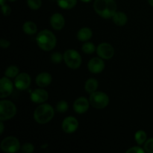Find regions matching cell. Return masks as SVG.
I'll use <instances>...</instances> for the list:
<instances>
[{
	"label": "cell",
	"mask_w": 153,
	"mask_h": 153,
	"mask_svg": "<svg viewBox=\"0 0 153 153\" xmlns=\"http://www.w3.org/2000/svg\"><path fill=\"white\" fill-rule=\"evenodd\" d=\"M57 3H58V5L61 8L69 10L76 5L77 0H57Z\"/></svg>",
	"instance_id": "44dd1931"
},
{
	"label": "cell",
	"mask_w": 153,
	"mask_h": 153,
	"mask_svg": "<svg viewBox=\"0 0 153 153\" xmlns=\"http://www.w3.org/2000/svg\"><path fill=\"white\" fill-rule=\"evenodd\" d=\"M5 1L6 0H0V4H1V5H4V4H5Z\"/></svg>",
	"instance_id": "836d02e7"
},
{
	"label": "cell",
	"mask_w": 153,
	"mask_h": 153,
	"mask_svg": "<svg viewBox=\"0 0 153 153\" xmlns=\"http://www.w3.org/2000/svg\"><path fill=\"white\" fill-rule=\"evenodd\" d=\"M22 30L25 34L32 35L37 32V25L32 21H27L22 25Z\"/></svg>",
	"instance_id": "ffe728a7"
},
{
	"label": "cell",
	"mask_w": 153,
	"mask_h": 153,
	"mask_svg": "<svg viewBox=\"0 0 153 153\" xmlns=\"http://www.w3.org/2000/svg\"><path fill=\"white\" fill-rule=\"evenodd\" d=\"M15 87L18 90L24 91L29 88L31 85V78L28 73H22L18 74V76L15 78L14 81Z\"/></svg>",
	"instance_id": "30bf717a"
},
{
	"label": "cell",
	"mask_w": 153,
	"mask_h": 153,
	"mask_svg": "<svg viewBox=\"0 0 153 153\" xmlns=\"http://www.w3.org/2000/svg\"><path fill=\"white\" fill-rule=\"evenodd\" d=\"M93 32L92 30L88 27L82 28L77 33V38L80 41L87 42L92 37Z\"/></svg>",
	"instance_id": "e0dca14e"
},
{
	"label": "cell",
	"mask_w": 153,
	"mask_h": 153,
	"mask_svg": "<svg viewBox=\"0 0 153 153\" xmlns=\"http://www.w3.org/2000/svg\"><path fill=\"white\" fill-rule=\"evenodd\" d=\"M1 11L4 16H9L11 13V8L9 5L4 4V5L1 6Z\"/></svg>",
	"instance_id": "4dcf8cb0"
},
{
	"label": "cell",
	"mask_w": 153,
	"mask_h": 153,
	"mask_svg": "<svg viewBox=\"0 0 153 153\" xmlns=\"http://www.w3.org/2000/svg\"><path fill=\"white\" fill-rule=\"evenodd\" d=\"M98 86V81H97V79L91 78V79H88V80L86 81V82H85V89L88 93L92 94V93L97 91Z\"/></svg>",
	"instance_id": "d6986e66"
},
{
	"label": "cell",
	"mask_w": 153,
	"mask_h": 153,
	"mask_svg": "<svg viewBox=\"0 0 153 153\" xmlns=\"http://www.w3.org/2000/svg\"><path fill=\"white\" fill-rule=\"evenodd\" d=\"M64 60V55H61L59 52H54L51 55V61L53 64H60Z\"/></svg>",
	"instance_id": "4316f807"
},
{
	"label": "cell",
	"mask_w": 153,
	"mask_h": 153,
	"mask_svg": "<svg viewBox=\"0 0 153 153\" xmlns=\"http://www.w3.org/2000/svg\"><path fill=\"white\" fill-rule=\"evenodd\" d=\"M112 19H113V22L117 25H119V26L125 25L127 23V22H128L127 15L125 13L121 11H117L114 14V16H112Z\"/></svg>",
	"instance_id": "ac0fdd59"
},
{
	"label": "cell",
	"mask_w": 153,
	"mask_h": 153,
	"mask_svg": "<svg viewBox=\"0 0 153 153\" xmlns=\"http://www.w3.org/2000/svg\"><path fill=\"white\" fill-rule=\"evenodd\" d=\"M148 2H149V4H150L151 6L153 7V0H148Z\"/></svg>",
	"instance_id": "e575fe53"
},
{
	"label": "cell",
	"mask_w": 153,
	"mask_h": 153,
	"mask_svg": "<svg viewBox=\"0 0 153 153\" xmlns=\"http://www.w3.org/2000/svg\"><path fill=\"white\" fill-rule=\"evenodd\" d=\"M36 41L39 47L43 51H51L55 47L57 43L56 37L48 29L40 31L36 37Z\"/></svg>",
	"instance_id": "7a4b0ae2"
},
{
	"label": "cell",
	"mask_w": 153,
	"mask_h": 153,
	"mask_svg": "<svg viewBox=\"0 0 153 153\" xmlns=\"http://www.w3.org/2000/svg\"><path fill=\"white\" fill-rule=\"evenodd\" d=\"M82 50L85 53L91 55V54H93L95 52L96 46L95 45H94L93 43H91V42L87 41L82 45Z\"/></svg>",
	"instance_id": "cb8c5ba5"
},
{
	"label": "cell",
	"mask_w": 153,
	"mask_h": 153,
	"mask_svg": "<svg viewBox=\"0 0 153 153\" xmlns=\"http://www.w3.org/2000/svg\"><path fill=\"white\" fill-rule=\"evenodd\" d=\"M21 149L20 143L16 137L9 136L5 137L1 142V149L4 152L13 153L16 152Z\"/></svg>",
	"instance_id": "52a82bcc"
},
{
	"label": "cell",
	"mask_w": 153,
	"mask_h": 153,
	"mask_svg": "<svg viewBox=\"0 0 153 153\" xmlns=\"http://www.w3.org/2000/svg\"><path fill=\"white\" fill-rule=\"evenodd\" d=\"M19 74V68L16 66H10L6 69L4 72V76L9 79L16 78Z\"/></svg>",
	"instance_id": "7402d4cb"
},
{
	"label": "cell",
	"mask_w": 153,
	"mask_h": 153,
	"mask_svg": "<svg viewBox=\"0 0 153 153\" xmlns=\"http://www.w3.org/2000/svg\"><path fill=\"white\" fill-rule=\"evenodd\" d=\"M50 24L55 30H61L65 25V19L61 13H55L50 18Z\"/></svg>",
	"instance_id": "9a60e30c"
},
{
	"label": "cell",
	"mask_w": 153,
	"mask_h": 153,
	"mask_svg": "<svg viewBox=\"0 0 153 153\" xmlns=\"http://www.w3.org/2000/svg\"><path fill=\"white\" fill-rule=\"evenodd\" d=\"M69 105L66 101L61 100L58 102L56 105V111L59 113H65L68 111Z\"/></svg>",
	"instance_id": "d4e9b609"
},
{
	"label": "cell",
	"mask_w": 153,
	"mask_h": 153,
	"mask_svg": "<svg viewBox=\"0 0 153 153\" xmlns=\"http://www.w3.org/2000/svg\"><path fill=\"white\" fill-rule=\"evenodd\" d=\"M146 133L143 130H139L137 132L135 133V135H134V139H135L136 143L138 145H142L146 141Z\"/></svg>",
	"instance_id": "603a6c76"
},
{
	"label": "cell",
	"mask_w": 153,
	"mask_h": 153,
	"mask_svg": "<svg viewBox=\"0 0 153 153\" xmlns=\"http://www.w3.org/2000/svg\"><path fill=\"white\" fill-rule=\"evenodd\" d=\"M90 105L89 100L83 97H79L73 103V109L77 114H82L88 111Z\"/></svg>",
	"instance_id": "4fadbf2b"
},
{
	"label": "cell",
	"mask_w": 153,
	"mask_h": 153,
	"mask_svg": "<svg viewBox=\"0 0 153 153\" xmlns=\"http://www.w3.org/2000/svg\"><path fill=\"white\" fill-rule=\"evenodd\" d=\"M97 52L99 57L105 60H109L113 58L115 53L113 46L108 43H100L97 48Z\"/></svg>",
	"instance_id": "ba28073f"
},
{
	"label": "cell",
	"mask_w": 153,
	"mask_h": 153,
	"mask_svg": "<svg viewBox=\"0 0 153 153\" xmlns=\"http://www.w3.org/2000/svg\"><path fill=\"white\" fill-rule=\"evenodd\" d=\"M94 8L100 16L110 19L117 12V3L114 0H95Z\"/></svg>",
	"instance_id": "6da1fadb"
},
{
	"label": "cell",
	"mask_w": 153,
	"mask_h": 153,
	"mask_svg": "<svg viewBox=\"0 0 153 153\" xmlns=\"http://www.w3.org/2000/svg\"><path fill=\"white\" fill-rule=\"evenodd\" d=\"M28 6L31 10H38L42 5L41 0H27Z\"/></svg>",
	"instance_id": "484cf974"
},
{
	"label": "cell",
	"mask_w": 153,
	"mask_h": 153,
	"mask_svg": "<svg viewBox=\"0 0 153 153\" xmlns=\"http://www.w3.org/2000/svg\"><path fill=\"white\" fill-rule=\"evenodd\" d=\"M9 1H16V0H9Z\"/></svg>",
	"instance_id": "8d00e7d4"
},
{
	"label": "cell",
	"mask_w": 153,
	"mask_h": 153,
	"mask_svg": "<svg viewBox=\"0 0 153 153\" xmlns=\"http://www.w3.org/2000/svg\"><path fill=\"white\" fill-rule=\"evenodd\" d=\"M52 80V76L48 73H41L37 76L35 82L40 88H46L49 86Z\"/></svg>",
	"instance_id": "2e32d148"
},
{
	"label": "cell",
	"mask_w": 153,
	"mask_h": 153,
	"mask_svg": "<svg viewBox=\"0 0 153 153\" xmlns=\"http://www.w3.org/2000/svg\"><path fill=\"white\" fill-rule=\"evenodd\" d=\"M82 1H83V2H90V1H91V0H81Z\"/></svg>",
	"instance_id": "d590c367"
},
{
	"label": "cell",
	"mask_w": 153,
	"mask_h": 153,
	"mask_svg": "<svg viewBox=\"0 0 153 153\" xmlns=\"http://www.w3.org/2000/svg\"><path fill=\"white\" fill-rule=\"evenodd\" d=\"M89 102L94 108L103 109L108 105L109 97L105 93L95 91L90 95Z\"/></svg>",
	"instance_id": "277c9868"
},
{
	"label": "cell",
	"mask_w": 153,
	"mask_h": 153,
	"mask_svg": "<svg viewBox=\"0 0 153 153\" xmlns=\"http://www.w3.org/2000/svg\"><path fill=\"white\" fill-rule=\"evenodd\" d=\"M16 114V108L14 103L9 100L0 102V120L5 121L12 119Z\"/></svg>",
	"instance_id": "5b68a950"
},
{
	"label": "cell",
	"mask_w": 153,
	"mask_h": 153,
	"mask_svg": "<svg viewBox=\"0 0 153 153\" xmlns=\"http://www.w3.org/2000/svg\"><path fill=\"white\" fill-rule=\"evenodd\" d=\"M13 85L10 79L6 76L1 78L0 80V98L4 99L9 97L12 94Z\"/></svg>",
	"instance_id": "9c48e42d"
},
{
	"label": "cell",
	"mask_w": 153,
	"mask_h": 153,
	"mask_svg": "<svg viewBox=\"0 0 153 153\" xmlns=\"http://www.w3.org/2000/svg\"><path fill=\"white\" fill-rule=\"evenodd\" d=\"M144 149H142L140 146H133L126 151V153H144Z\"/></svg>",
	"instance_id": "f546056e"
},
{
	"label": "cell",
	"mask_w": 153,
	"mask_h": 153,
	"mask_svg": "<svg viewBox=\"0 0 153 153\" xmlns=\"http://www.w3.org/2000/svg\"><path fill=\"white\" fill-rule=\"evenodd\" d=\"M34 146L33 144L30 143H24L22 146H21V151L22 152L25 153H31L34 152Z\"/></svg>",
	"instance_id": "83f0119b"
},
{
	"label": "cell",
	"mask_w": 153,
	"mask_h": 153,
	"mask_svg": "<svg viewBox=\"0 0 153 153\" xmlns=\"http://www.w3.org/2000/svg\"><path fill=\"white\" fill-rule=\"evenodd\" d=\"M88 68L91 73H94V74L102 73L105 69L104 61L100 57V58H93L88 62Z\"/></svg>",
	"instance_id": "7c38bea8"
},
{
	"label": "cell",
	"mask_w": 153,
	"mask_h": 153,
	"mask_svg": "<svg viewBox=\"0 0 153 153\" xmlns=\"http://www.w3.org/2000/svg\"><path fill=\"white\" fill-rule=\"evenodd\" d=\"M4 123H3V121H1L0 122V134H2L3 131H4Z\"/></svg>",
	"instance_id": "d6a6232c"
},
{
	"label": "cell",
	"mask_w": 153,
	"mask_h": 153,
	"mask_svg": "<svg viewBox=\"0 0 153 153\" xmlns=\"http://www.w3.org/2000/svg\"><path fill=\"white\" fill-rule=\"evenodd\" d=\"M64 61L67 67L76 70L82 64V57L75 49H68L64 54Z\"/></svg>",
	"instance_id": "8992f818"
},
{
	"label": "cell",
	"mask_w": 153,
	"mask_h": 153,
	"mask_svg": "<svg viewBox=\"0 0 153 153\" xmlns=\"http://www.w3.org/2000/svg\"><path fill=\"white\" fill-rule=\"evenodd\" d=\"M49 98L47 91L42 88L36 89L31 94V100L33 102L43 103Z\"/></svg>",
	"instance_id": "5bb4252c"
},
{
	"label": "cell",
	"mask_w": 153,
	"mask_h": 153,
	"mask_svg": "<svg viewBox=\"0 0 153 153\" xmlns=\"http://www.w3.org/2000/svg\"><path fill=\"white\" fill-rule=\"evenodd\" d=\"M0 45H1V47L3 48V49H7V48H8L10 46V41L5 40V39H1Z\"/></svg>",
	"instance_id": "1f68e13d"
},
{
	"label": "cell",
	"mask_w": 153,
	"mask_h": 153,
	"mask_svg": "<svg viewBox=\"0 0 153 153\" xmlns=\"http://www.w3.org/2000/svg\"><path fill=\"white\" fill-rule=\"evenodd\" d=\"M79 127V121L74 117H67L62 122V129L67 134L75 132Z\"/></svg>",
	"instance_id": "8fae6325"
},
{
	"label": "cell",
	"mask_w": 153,
	"mask_h": 153,
	"mask_svg": "<svg viewBox=\"0 0 153 153\" xmlns=\"http://www.w3.org/2000/svg\"><path fill=\"white\" fill-rule=\"evenodd\" d=\"M55 111L49 104H42L37 106L34 112V119L37 123L46 124L54 117Z\"/></svg>",
	"instance_id": "3957f363"
},
{
	"label": "cell",
	"mask_w": 153,
	"mask_h": 153,
	"mask_svg": "<svg viewBox=\"0 0 153 153\" xmlns=\"http://www.w3.org/2000/svg\"><path fill=\"white\" fill-rule=\"evenodd\" d=\"M144 150L148 153H153V138L146 140L144 143Z\"/></svg>",
	"instance_id": "f1b7e54d"
}]
</instances>
